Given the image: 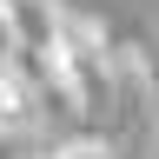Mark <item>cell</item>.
<instances>
[{
  "label": "cell",
  "instance_id": "cell-1",
  "mask_svg": "<svg viewBox=\"0 0 159 159\" xmlns=\"http://www.w3.org/2000/svg\"><path fill=\"white\" fill-rule=\"evenodd\" d=\"M40 106H47V93H40L13 60H0V139H27L40 126Z\"/></svg>",
  "mask_w": 159,
  "mask_h": 159
},
{
  "label": "cell",
  "instance_id": "cell-2",
  "mask_svg": "<svg viewBox=\"0 0 159 159\" xmlns=\"http://www.w3.org/2000/svg\"><path fill=\"white\" fill-rule=\"evenodd\" d=\"M47 159H113V146L106 139H66V146H53Z\"/></svg>",
  "mask_w": 159,
  "mask_h": 159
}]
</instances>
